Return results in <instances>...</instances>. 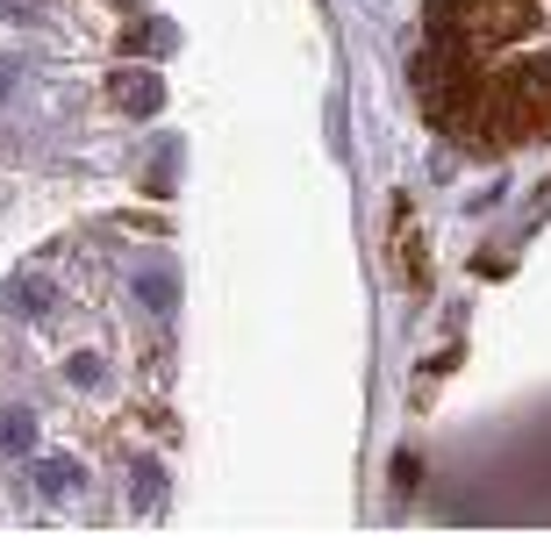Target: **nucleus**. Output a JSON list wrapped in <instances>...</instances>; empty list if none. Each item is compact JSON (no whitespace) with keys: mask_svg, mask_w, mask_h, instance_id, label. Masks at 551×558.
<instances>
[{"mask_svg":"<svg viewBox=\"0 0 551 558\" xmlns=\"http://www.w3.org/2000/svg\"><path fill=\"white\" fill-rule=\"evenodd\" d=\"M115 100H122L130 116H151V108H158V80H151V72H130V80H115Z\"/></svg>","mask_w":551,"mask_h":558,"instance_id":"1","label":"nucleus"},{"mask_svg":"<svg viewBox=\"0 0 551 558\" xmlns=\"http://www.w3.org/2000/svg\"><path fill=\"white\" fill-rule=\"evenodd\" d=\"M29 444H36L29 409H8V415H0V451H29Z\"/></svg>","mask_w":551,"mask_h":558,"instance_id":"2","label":"nucleus"},{"mask_svg":"<svg viewBox=\"0 0 551 558\" xmlns=\"http://www.w3.org/2000/svg\"><path fill=\"white\" fill-rule=\"evenodd\" d=\"M36 487H50V494L80 487V465H72V459H44V465H36Z\"/></svg>","mask_w":551,"mask_h":558,"instance_id":"3","label":"nucleus"}]
</instances>
